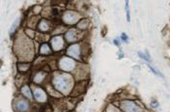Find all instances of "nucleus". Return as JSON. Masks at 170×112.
<instances>
[{"label": "nucleus", "instance_id": "6ab92c4d", "mask_svg": "<svg viewBox=\"0 0 170 112\" xmlns=\"http://www.w3.org/2000/svg\"><path fill=\"white\" fill-rule=\"evenodd\" d=\"M126 12H127V21L128 22L131 21V16H129V2H126Z\"/></svg>", "mask_w": 170, "mask_h": 112}, {"label": "nucleus", "instance_id": "1a4fd4ad", "mask_svg": "<svg viewBox=\"0 0 170 112\" xmlns=\"http://www.w3.org/2000/svg\"><path fill=\"white\" fill-rule=\"evenodd\" d=\"M65 37H66V40L69 43H74L78 40V33L76 30H75V29H71V30H69L66 33Z\"/></svg>", "mask_w": 170, "mask_h": 112}, {"label": "nucleus", "instance_id": "f8f14e48", "mask_svg": "<svg viewBox=\"0 0 170 112\" xmlns=\"http://www.w3.org/2000/svg\"><path fill=\"white\" fill-rule=\"evenodd\" d=\"M45 77H46V74L45 72H37V74H35V77L34 78H33V80H34L35 83H42L43 80L45 79Z\"/></svg>", "mask_w": 170, "mask_h": 112}, {"label": "nucleus", "instance_id": "4468645a", "mask_svg": "<svg viewBox=\"0 0 170 112\" xmlns=\"http://www.w3.org/2000/svg\"><path fill=\"white\" fill-rule=\"evenodd\" d=\"M88 26V19H82L78 23V28L80 29V30H83V29H86Z\"/></svg>", "mask_w": 170, "mask_h": 112}, {"label": "nucleus", "instance_id": "6e6552de", "mask_svg": "<svg viewBox=\"0 0 170 112\" xmlns=\"http://www.w3.org/2000/svg\"><path fill=\"white\" fill-rule=\"evenodd\" d=\"M34 98L35 100L39 101V103H46V100H48V97H46V92L41 88L35 89L34 91Z\"/></svg>", "mask_w": 170, "mask_h": 112}, {"label": "nucleus", "instance_id": "f03ea898", "mask_svg": "<svg viewBox=\"0 0 170 112\" xmlns=\"http://www.w3.org/2000/svg\"><path fill=\"white\" fill-rule=\"evenodd\" d=\"M59 68L60 70L64 72H72L75 68V62L71 57H62L59 61Z\"/></svg>", "mask_w": 170, "mask_h": 112}, {"label": "nucleus", "instance_id": "39448f33", "mask_svg": "<svg viewBox=\"0 0 170 112\" xmlns=\"http://www.w3.org/2000/svg\"><path fill=\"white\" fill-rule=\"evenodd\" d=\"M121 108L125 112H140V107L131 101H124L121 103Z\"/></svg>", "mask_w": 170, "mask_h": 112}, {"label": "nucleus", "instance_id": "4be33fe9", "mask_svg": "<svg viewBox=\"0 0 170 112\" xmlns=\"http://www.w3.org/2000/svg\"><path fill=\"white\" fill-rule=\"evenodd\" d=\"M122 39L125 42H128V37H127V35L125 34V33H123V34H122Z\"/></svg>", "mask_w": 170, "mask_h": 112}, {"label": "nucleus", "instance_id": "dca6fc26", "mask_svg": "<svg viewBox=\"0 0 170 112\" xmlns=\"http://www.w3.org/2000/svg\"><path fill=\"white\" fill-rule=\"evenodd\" d=\"M29 66H30L29 64H18V68L21 72H25L29 69Z\"/></svg>", "mask_w": 170, "mask_h": 112}, {"label": "nucleus", "instance_id": "ddd939ff", "mask_svg": "<svg viewBox=\"0 0 170 112\" xmlns=\"http://www.w3.org/2000/svg\"><path fill=\"white\" fill-rule=\"evenodd\" d=\"M40 53L43 55H48L51 53V49L48 44H43L40 47Z\"/></svg>", "mask_w": 170, "mask_h": 112}, {"label": "nucleus", "instance_id": "f3484780", "mask_svg": "<svg viewBox=\"0 0 170 112\" xmlns=\"http://www.w3.org/2000/svg\"><path fill=\"white\" fill-rule=\"evenodd\" d=\"M138 55L140 56V57H141L142 59H144V60H146V61H148V62L151 61V60H150V55H149L148 52H146L145 54L141 53V52H138Z\"/></svg>", "mask_w": 170, "mask_h": 112}, {"label": "nucleus", "instance_id": "9d476101", "mask_svg": "<svg viewBox=\"0 0 170 112\" xmlns=\"http://www.w3.org/2000/svg\"><path fill=\"white\" fill-rule=\"evenodd\" d=\"M38 28L41 32H46L49 30V24L48 22L46 21V19H42L40 21V23L38 24Z\"/></svg>", "mask_w": 170, "mask_h": 112}, {"label": "nucleus", "instance_id": "9b49d317", "mask_svg": "<svg viewBox=\"0 0 170 112\" xmlns=\"http://www.w3.org/2000/svg\"><path fill=\"white\" fill-rule=\"evenodd\" d=\"M21 93L23 94V96L26 97L29 100H32L33 96H32V92H31V89L28 86V85H24L22 88H21Z\"/></svg>", "mask_w": 170, "mask_h": 112}, {"label": "nucleus", "instance_id": "423d86ee", "mask_svg": "<svg viewBox=\"0 0 170 112\" xmlns=\"http://www.w3.org/2000/svg\"><path fill=\"white\" fill-rule=\"evenodd\" d=\"M51 47L54 51L61 50L64 47V40H63L62 36H55L51 39Z\"/></svg>", "mask_w": 170, "mask_h": 112}, {"label": "nucleus", "instance_id": "20e7f679", "mask_svg": "<svg viewBox=\"0 0 170 112\" xmlns=\"http://www.w3.org/2000/svg\"><path fill=\"white\" fill-rule=\"evenodd\" d=\"M67 55H68L69 57H71V58L80 60V57H81L80 45H79L78 44L70 45V47L67 48Z\"/></svg>", "mask_w": 170, "mask_h": 112}, {"label": "nucleus", "instance_id": "5701e85b", "mask_svg": "<svg viewBox=\"0 0 170 112\" xmlns=\"http://www.w3.org/2000/svg\"><path fill=\"white\" fill-rule=\"evenodd\" d=\"M114 44H115L116 45H119V41H118V40H114Z\"/></svg>", "mask_w": 170, "mask_h": 112}, {"label": "nucleus", "instance_id": "aec40b11", "mask_svg": "<svg viewBox=\"0 0 170 112\" xmlns=\"http://www.w3.org/2000/svg\"><path fill=\"white\" fill-rule=\"evenodd\" d=\"M149 68L150 69H151V70H152V72H154V74H156V75H159V77H162V74H161V72H159V71H156V70H155V69L154 68H153V67H151V66H149Z\"/></svg>", "mask_w": 170, "mask_h": 112}, {"label": "nucleus", "instance_id": "f257e3e1", "mask_svg": "<svg viewBox=\"0 0 170 112\" xmlns=\"http://www.w3.org/2000/svg\"><path fill=\"white\" fill-rule=\"evenodd\" d=\"M52 83L57 91L63 94H69L74 85V80L69 74H57L53 78Z\"/></svg>", "mask_w": 170, "mask_h": 112}, {"label": "nucleus", "instance_id": "412c9836", "mask_svg": "<svg viewBox=\"0 0 170 112\" xmlns=\"http://www.w3.org/2000/svg\"><path fill=\"white\" fill-rule=\"evenodd\" d=\"M152 107H155V108H158L159 107V103L158 101H152Z\"/></svg>", "mask_w": 170, "mask_h": 112}, {"label": "nucleus", "instance_id": "a211bd4d", "mask_svg": "<svg viewBox=\"0 0 170 112\" xmlns=\"http://www.w3.org/2000/svg\"><path fill=\"white\" fill-rule=\"evenodd\" d=\"M25 34H26V36H28V37H30V38H34L35 37V33H34V31H33V30H31V28L26 29Z\"/></svg>", "mask_w": 170, "mask_h": 112}, {"label": "nucleus", "instance_id": "7ed1b4c3", "mask_svg": "<svg viewBox=\"0 0 170 112\" xmlns=\"http://www.w3.org/2000/svg\"><path fill=\"white\" fill-rule=\"evenodd\" d=\"M79 18H80L79 15L76 12H74V11H67L62 16L63 21H64L66 24H70V25L78 23Z\"/></svg>", "mask_w": 170, "mask_h": 112}, {"label": "nucleus", "instance_id": "2eb2a0df", "mask_svg": "<svg viewBox=\"0 0 170 112\" xmlns=\"http://www.w3.org/2000/svg\"><path fill=\"white\" fill-rule=\"evenodd\" d=\"M18 22H19V18H16L14 22H13V24H12V26H11V29H10V33H11V34H13V32H14L16 29V27H18Z\"/></svg>", "mask_w": 170, "mask_h": 112}, {"label": "nucleus", "instance_id": "0eeeda50", "mask_svg": "<svg viewBox=\"0 0 170 112\" xmlns=\"http://www.w3.org/2000/svg\"><path fill=\"white\" fill-rule=\"evenodd\" d=\"M15 107H16V109L19 112H25V111L28 110L29 103H28L27 101L24 100V99H19V100L16 101Z\"/></svg>", "mask_w": 170, "mask_h": 112}]
</instances>
